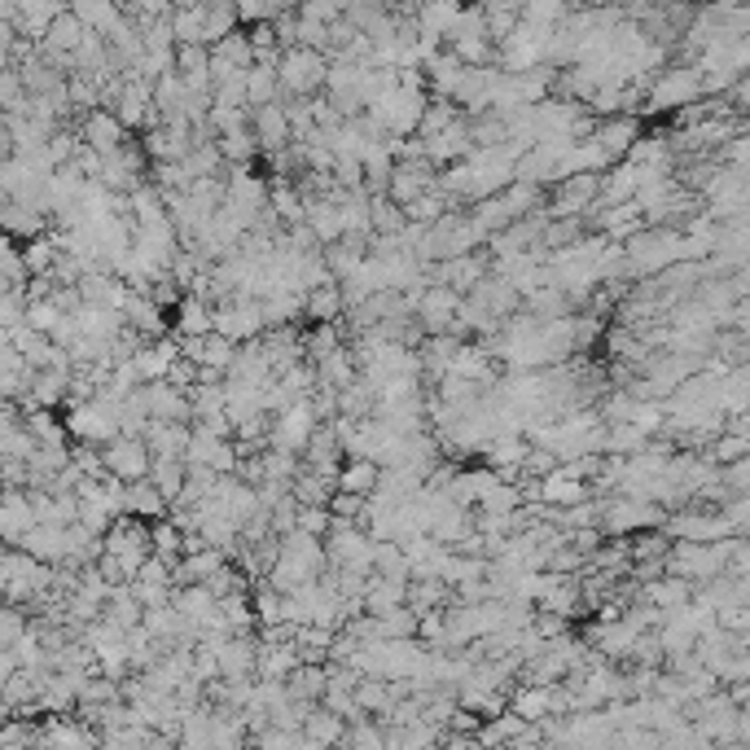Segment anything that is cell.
Wrapping results in <instances>:
<instances>
[{"label":"cell","instance_id":"cell-1","mask_svg":"<svg viewBox=\"0 0 750 750\" xmlns=\"http://www.w3.org/2000/svg\"><path fill=\"white\" fill-rule=\"evenodd\" d=\"M277 75H281L285 97H316V93H325V80H330V53L294 44L281 53Z\"/></svg>","mask_w":750,"mask_h":750},{"label":"cell","instance_id":"cell-2","mask_svg":"<svg viewBox=\"0 0 750 750\" xmlns=\"http://www.w3.org/2000/svg\"><path fill=\"white\" fill-rule=\"evenodd\" d=\"M461 308H466L461 290H452L444 281H430L421 290V299H417V321H421L426 334H461Z\"/></svg>","mask_w":750,"mask_h":750},{"label":"cell","instance_id":"cell-3","mask_svg":"<svg viewBox=\"0 0 750 750\" xmlns=\"http://www.w3.org/2000/svg\"><path fill=\"white\" fill-rule=\"evenodd\" d=\"M602 207V171H575L549 185V216H593Z\"/></svg>","mask_w":750,"mask_h":750},{"label":"cell","instance_id":"cell-4","mask_svg":"<svg viewBox=\"0 0 750 750\" xmlns=\"http://www.w3.org/2000/svg\"><path fill=\"white\" fill-rule=\"evenodd\" d=\"M374 535L365 522H347V518H334L330 535H325V549H330V566H356V571H374Z\"/></svg>","mask_w":750,"mask_h":750},{"label":"cell","instance_id":"cell-5","mask_svg":"<svg viewBox=\"0 0 750 750\" xmlns=\"http://www.w3.org/2000/svg\"><path fill=\"white\" fill-rule=\"evenodd\" d=\"M216 330L229 334L233 343H254L268 334V316H263V303L254 294H233V299H220L216 303Z\"/></svg>","mask_w":750,"mask_h":750},{"label":"cell","instance_id":"cell-6","mask_svg":"<svg viewBox=\"0 0 750 750\" xmlns=\"http://www.w3.org/2000/svg\"><path fill=\"white\" fill-rule=\"evenodd\" d=\"M316 426H321V417H316V408H312V395H303V399H294V404H290L285 413H277V417H272V430H268V448H290V452H308V444H312Z\"/></svg>","mask_w":750,"mask_h":750},{"label":"cell","instance_id":"cell-7","mask_svg":"<svg viewBox=\"0 0 750 750\" xmlns=\"http://www.w3.org/2000/svg\"><path fill=\"white\" fill-rule=\"evenodd\" d=\"M102 747V733L75 711H62V716H44L40 720V750H88Z\"/></svg>","mask_w":750,"mask_h":750},{"label":"cell","instance_id":"cell-8","mask_svg":"<svg viewBox=\"0 0 750 750\" xmlns=\"http://www.w3.org/2000/svg\"><path fill=\"white\" fill-rule=\"evenodd\" d=\"M106 466H111V475L124 479V483L149 479L154 452H149L145 435H119V439H111V444H106Z\"/></svg>","mask_w":750,"mask_h":750},{"label":"cell","instance_id":"cell-9","mask_svg":"<svg viewBox=\"0 0 750 750\" xmlns=\"http://www.w3.org/2000/svg\"><path fill=\"white\" fill-rule=\"evenodd\" d=\"M698 93H707L698 71H667L654 88H649V111H680L689 106Z\"/></svg>","mask_w":750,"mask_h":750},{"label":"cell","instance_id":"cell-10","mask_svg":"<svg viewBox=\"0 0 750 750\" xmlns=\"http://www.w3.org/2000/svg\"><path fill=\"white\" fill-rule=\"evenodd\" d=\"M250 124H254V136H259V149H263V154H277V149H285V145H294V119H290L285 97L259 106Z\"/></svg>","mask_w":750,"mask_h":750},{"label":"cell","instance_id":"cell-11","mask_svg":"<svg viewBox=\"0 0 750 750\" xmlns=\"http://www.w3.org/2000/svg\"><path fill=\"white\" fill-rule=\"evenodd\" d=\"M71 386H75V369H35L27 395L18 404L22 408H66Z\"/></svg>","mask_w":750,"mask_h":750},{"label":"cell","instance_id":"cell-12","mask_svg":"<svg viewBox=\"0 0 750 750\" xmlns=\"http://www.w3.org/2000/svg\"><path fill=\"white\" fill-rule=\"evenodd\" d=\"M75 124H80V136H84V145H93L97 154H115V149L124 145L127 136H132V132L124 127V119H119V115H115L111 106H97V111L80 115Z\"/></svg>","mask_w":750,"mask_h":750},{"label":"cell","instance_id":"cell-13","mask_svg":"<svg viewBox=\"0 0 750 750\" xmlns=\"http://www.w3.org/2000/svg\"><path fill=\"white\" fill-rule=\"evenodd\" d=\"M35 522L40 518H35L31 488H4V504H0V535H4V544H18Z\"/></svg>","mask_w":750,"mask_h":750},{"label":"cell","instance_id":"cell-14","mask_svg":"<svg viewBox=\"0 0 750 750\" xmlns=\"http://www.w3.org/2000/svg\"><path fill=\"white\" fill-rule=\"evenodd\" d=\"M145 395H149V413L163 417V421H194V399L185 386H176L171 377H158V382H145Z\"/></svg>","mask_w":750,"mask_h":750},{"label":"cell","instance_id":"cell-15","mask_svg":"<svg viewBox=\"0 0 750 750\" xmlns=\"http://www.w3.org/2000/svg\"><path fill=\"white\" fill-rule=\"evenodd\" d=\"M0 225L13 242H31V238H44L53 229V216L40 211V207H27V202H9L4 198V211H0Z\"/></svg>","mask_w":750,"mask_h":750},{"label":"cell","instance_id":"cell-16","mask_svg":"<svg viewBox=\"0 0 750 750\" xmlns=\"http://www.w3.org/2000/svg\"><path fill=\"white\" fill-rule=\"evenodd\" d=\"M216 330V303L207 294H185L171 312V334L194 338V334H211Z\"/></svg>","mask_w":750,"mask_h":750},{"label":"cell","instance_id":"cell-17","mask_svg":"<svg viewBox=\"0 0 750 750\" xmlns=\"http://www.w3.org/2000/svg\"><path fill=\"white\" fill-rule=\"evenodd\" d=\"M408 584L413 575H382L374 571L365 584V611L369 615H390L395 606H408Z\"/></svg>","mask_w":750,"mask_h":750},{"label":"cell","instance_id":"cell-18","mask_svg":"<svg viewBox=\"0 0 750 750\" xmlns=\"http://www.w3.org/2000/svg\"><path fill=\"white\" fill-rule=\"evenodd\" d=\"M347 729H352L347 716H338V711H330L325 702H316V707L308 711V720H303V747H334V742H347Z\"/></svg>","mask_w":750,"mask_h":750},{"label":"cell","instance_id":"cell-19","mask_svg":"<svg viewBox=\"0 0 750 750\" xmlns=\"http://www.w3.org/2000/svg\"><path fill=\"white\" fill-rule=\"evenodd\" d=\"M466 18V0H421L417 4V22H421V35H435L448 44V35L461 27Z\"/></svg>","mask_w":750,"mask_h":750},{"label":"cell","instance_id":"cell-20","mask_svg":"<svg viewBox=\"0 0 750 750\" xmlns=\"http://www.w3.org/2000/svg\"><path fill=\"white\" fill-rule=\"evenodd\" d=\"M189 439H194V421H163V417H154L145 426V444H149L154 457H185Z\"/></svg>","mask_w":750,"mask_h":750},{"label":"cell","instance_id":"cell-21","mask_svg":"<svg viewBox=\"0 0 750 750\" xmlns=\"http://www.w3.org/2000/svg\"><path fill=\"white\" fill-rule=\"evenodd\" d=\"M176 71L194 93H216L211 80V44H176Z\"/></svg>","mask_w":750,"mask_h":750},{"label":"cell","instance_id":"cell-22","mask_svg":"<svg viewBox=\"0 0 750 750\" xmlns=\"http://www.w3.org/2000/svg\"><path fill=\"white\" fill-rule=\"evenodd\" d=\"M285 689L294 702H321L325 689H330V663H299L290 676H285Z\"/></svg>","mask_w":750,"mask_h":750},{"label":"cell","instance_id":"cell-23","mask_svg":"<svg viewBox=\"0 0 750 750\" xmlns=\"http://www.w3.org/2000/svg\"><path fill=\"white\" fill-rule=\"evenodd\" d=\"M124 513H136V518L158 522V518L171 513V500L154 488V479H136V483H124Z\"/></svg>","mask_w":750,"mask_h":750},{"label":"cell","instance_id":"cell-24","mask_svg":"<svg viewBox=\"0 0 750 750\" xmlns=\"http://www.w3.org/2000/svg\"><path fill=\"white\" fill-rule=\"evenodd\" d=\"M316 374H321V386H334V390L352 386V382L361 377V356H356V347H352V343L334 347L330 356L316 361Z\"/></svg>","mask_w":750,"mask_h":750},{"label":"cell","instance_id":"cell-25","mask_svg":"<svg viewBox=\"0 0 750 750\" xmlns=\"http://www.w3.org/2000/svg\"><path fill=\"white\" fill-rule=\"evenodd\" d=\"M303 663L294 640H259V676L263 680H285Z\"/></svg>","mask_w":750,"mask_h":750},{"label":"cell","instance_id":"cell-26","mask_svg":"<svg viewBox=\"0 0 750 750\" xmlns=\"http://www.w3.org/2000/svg\"><path fill=\"white\" fill-rule=\"evenodd\" d=\"M294 500L299 504H330L334 492H338V475H330V470H316V466H308L303 461V470L294 475Z\"/></svg>","mask_w":750,"mask_h":750},{"label":"cell","instance_id":"cell-27","mask_svg":"<svg viewBox=\"0 0 750 750\" xmlns=\"http://www.w3.org/2000/svg\"><path fill=\"white\" fill-rule=\"evenodd\" d=\"M308 229L316 233L321 247L343 242V216H338V202H334V198H308Z\"/></svg>","mask_w":750,"mask_h":750},{"label":"cell","instance_id":"cell-28","mask_svg":"<svg viewBox=\"0 0 750 750\" xmlns=\"http://www.w3.org/2000/svg\"><path fill=\"white\" fill-rule=\"evenodd\" d=\"M377 483H382V466H377L374 457H347L343 470H338V488H343V492L374 497Z\"/></svg>","mask_w":750,"mask_h":750},{"label":"cell","instance_id":"cell-29","mask_svg":"<svg viewBox=\"0 0 750 750\" xmlns=\"http://www.w3.org/2000/svg\"><path fill=\"white\" fill-rule=\"evenodd\" d=\"M149 479H154V488H158L163 497L176 504V500L185 497V488H189V461H185V457H154Z\"/></svg>","mask_w":750,"mask_h":750},{"label":"cell","instance_id":"cell-30","mask_svg":"<svg viewBox=\"0 0 750 750\" xmlns=\"http://www.w3.org/2000/svg\"><path fill=\"white\" fill-rule=\"evenodd\" d=\"M593 136H597V140L615 154V163H619V158H627V149L640 140V124H636L632 115H611V119H602V124H597Z\"/></svg>","mask_w":750,"mask_h":750},{"label":"cell","instance_id":"cell-31","mask_svg":"<svg viewBox=\"0 0 750 750\" xmlns=\"http://www.w3.org/2000/svg\"><path fill=\"white\" fill-rule=\"evenodd\" d=\"M343 316H347L343 281H325V285L308 290V321H343Z\"/></svg>","mask_w":750,"mask_h":750},{"label":"cell","instance_id":"cell-32","mask_svg":"<svg viewBox=\"0 0 750 750\" xmlns=\"http://www.w3.org/2000/svg\"><path fill=\"white\" fill-rule=\"evenodd\" d=\"M334 640H338V632H334V627H325V624H299L294 627V645H299L303 663H330Z\"/></svg>","mask_w":750,"mask_h":750},{"label":"cell","instance_id":"cell-33","mask_svg":"<svg viewBox=\"0 0 750 750\" xmlns=\"http://www.w3.org/2000/svg\"><path fill=\"white\" fill-rule=\"evenodd\" d=\"M285 97V88H281V75H277V66H263V62H254L247 71V102L250 111H259V106H268V102H281Z\"/></svg>","mask_w":750,"mask_h":750},{"label":"cell","instance_id":"cell-34","mask_svg":"<svg viewBox=\"0 0 750 750\" xmlns=\"http://www.w3.org/2000/svg\"><path fill=\"white\" fill-rule=\"evenodd\" d=\"M171 27H176V44H211L207 40V4H176Z\"/></svg>","mask_w":750,"mask_h":750},{"label":"cell","instance_id":"cell-35","mask_svg":"<svg viewBox=\"0 0 750 750\" xmlns=\"http://www.w3.org/2000/svg\"><path fill=\"white\" fill-rule=\"evenodd\" d=\"M185 102H189V84H185L180 71H167V75L154 80V106H158V115H176V111H185Z\"/></svg>","mask_w":750,"mask_h":750},{"label":"cell","instance_id":"cell-36","mask_svg":"<svg viewBox=\"0 0 750 750\" xmlns=\"http://www.w3.org/2000/svg\"><path fill=\"white\" fill-rule=\"evenodd\" d=\"M220 149H225L229 163H250V167H254V158L263 154V149H259V136H254V124L238 127V132H220Z\"/></svg>","mask_w":750,"mask_h":750},{"label":"cell","instance_id":"cell-37","mask_svg":"<svg viewBox=\"0 0 750 750\" xmlns=\"http://www.w3.org/2000/svg\"><path fill=\"white\" fill-rule=\"evenodd\" d=\"M154 553H158L163 562H171V566L185 558V531L171 522V513L154 522Z\"/></svg>","mask_w":750,"mask_h":750},{"label":"cell","instance_id":"cell-38","mask_svg":"<svg viewBox=\"0 0 750 750\" xmlns=\"http://www.w3.org/2000/svg\"><path fill=\"white\" fill-rule=\"evenodd\" d=\"M211 49H216V53H225V58H229L233 66H242V71L254 66V44H250L247 27H238V31H233V35H225V40H216Z\"/></svg>","mask_w":750,"mask_h":750},{"label":"cell","instance_id":"cell-39","mask_svg":"<svg viewBox=\"0 0 750 750\" xmlns=\"http://www.w3.org/2000/svg\"><path fill=\"white\" fill-rule=\"evenodd\" d=\"M0 268H4V285H27L31 281V268H27V254H22V242H4V254H0Z\"/></svg>","mask_w":750,"mask_h":750},{"label":"cell","instance_id":"cell-40","mask_svg":"<svg viewBox=\"0 0 750 750\" xmlns=\"http://www.w3.org/2000/svg\"><path fill=\"white\" fill-rule=\"evenodd\" d=\"M330 527H334V509H330V504H299V531L325 540Z\"/></svg>","mask_w":750,"mask_h":750},{"label":"cell","instance_id":"cell-41","mask_svg":"<svg viewBox=\"0 0 750 750\" xmlns=\"http://www.w3.org/2000/svg\"><path fill=\"white\" fill-rule=\"evenodd\" d=\"M62 316H66V312H62V308H58L53 299H40V303H31V312H27V325H35V330H44V334H53Z\"/></svg>","mask_w":750,"mask_h":750},{"label":"cell","instance_id":"cell-42","mask_svg":"<svg viewBox=\"0 0 750 750\" xmlns=\"http://www.w3.org/2000/svg\"><path fill=\"white\" fill-rule=\"evenodd\" d=\"M365 504H369V497H356V492H343V488L330 500L334 518H347V522H361V518H365Z\"/></svg>","mask_w":750,"mask_h":750},{"label":"cell","instance_id":"cell-43","mask_svg":"<svg viewBox=\"0 0 750 750\" xmlns=\"http://www.w3.org/2000/svg\"><path fill=\"white\" fill-rule=\"evenodd\" d=\"M725 163L729 167H750V136H738L725 145Z\"/></svg>","mask_w":750,"mask_h":750}]
</instances>
